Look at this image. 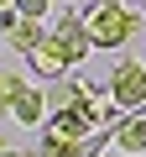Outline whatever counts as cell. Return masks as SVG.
<instances>
[{
  "mask_svg": "<svg viewBox=\"0 0 146 157\" xmlns=\"http://www.w3.org/2000/svg\"><path fill=\"white\" fill-rule=\"evenodd\" d=\"M136 11H125V6H94L84 11V32H89V42L94 47H120V42H130V32H136Z\"/></svg>",
  "mask_w": 146,
  "mask_h": 157,
  "instance_id": "1",
  "label": "cell"
},
{
  "mask_svg": "<svg viewBox=\"0 0 146 157\" xmlns=\"http://www.w3.org/2000/svg\"><path fill=\"white\" fill-rule=\"evenodd\" d=\"M110 94H115L120 115H141V110H146V68H141V63H115Z\"/></svg>",
  "mask_w": 146,
  "mask_h": 157,
  "instance_id": "2",
  "label": "cell"
},
{
  "mask_svg": "<svg viewBox=\"0 0 146 157\" xmlns=\"http://www.w3.org/2000/svg\"><path fill=\"white\" fill-rule=\"evenodd\" d=\"M42 141H47V147L94 141V121H89L84 110H57V115H47V126H42Z\"/></svg>",
  "mask_w": 146,
  "mask_h": 157,
  "instance_id": "3",
  "label": "cell"
},
{
  "mask_svg": "<svg viewBox=\"0 0 146 157\" xmlns=\"http://www.w3.org/2000/svg\"><path fill=\"white\" fill-rule=\"evenodd\" d=\"M47 37L68 52V63H84V58L94 52V42H89V32H84V11H63V16H57V26H52Z\"/></svg>",
  "mask_w": 146,
  "mask_h": 157,
  "instance_id": "4",
  "label": "cell"
},
{
  "mask_svg": "<svg viewBox=\"0 0 146 157\" xmlns=\"http://www.w3.org/2000/svg\"><path fill=\"white\" fill-rule=\"evenodd\" d=\"M26 63H31V68H37L42 78H52V84H57V78H63V73L73 68V63H68V52H63V47H57L52 37H47V42H37V47L26 52Z\"/></svg>",
  "mask_w": 146,
  "mask_h": 157,
  "instance_id": "5",
  "label": "cell"
},
{
  "mask_svg": "<svg viewBox=\"0 0 146 157\" xmlns=\"http://www.w3.org/2000/svg\"><path fill=\"white\" fill-rule=\"evenodd\" d=\"M0 26H5V37H11L16 52H31L37 42H47L42 37V21H31V16H11V21H0Z\"/></svg>",
  "mask_w": 146,
  "mask_h": 157,
  "instance_id": "6",
  "label": "cell"
},
{
  "mask_svg": "<svg viewBox=\"0 0 146 157\" xmlns=\"http://www.w3.org/2000/svg\"><path fill=\"white\" fill-rule=\"evenodd\" d=\"M47 115H52V105H47V94H37V89H26V94L16 100V110H11L16 126H47Z\"/></svg>",
  "mask_w": 146,
  "mask_h": 157,
  "instance_id": "7",
  "label": "cell"
},
{
  "mask_svg": "<svg viewBox=\"0 0 146 157\" xmlns=\"http://www.w3.org/2000/svg\"><path fill=\"white\" fill-rule=\"evenodd\" d=\"M115 147L130 152V157H141V152H146V115H120V126H115Z\"/></svg>",
  "mask_w": 146,
  "mask_h": 157,
  "instance_id": "8",
  "label": "cell"
},
{
  "mask_svg": "<svg viewBox=\"0 0 146 157\" xmlns=\"http://www.w3.org/2000/svg\"><path fill=\"white\" fill-rule=\"evenodd\" d=\"M26 94V84H21V73H5V68H0V110H16V100Z\"/></svg>",
  "mask_w": 146,
  "mask_h": 157,
  "instance_id": "9",
  "label": "cell"
},
{
  "mask_svg": "<svg viewBox=\"0 0 146 157\" xmlns=\"http://www.w3.org/2000/svg\"><path fill=\"white\" fill-rule=\"evenodd\" d=\"M47 6H52V0H21V16H31V21H42V16H47Z\"/></svg>",
  "mask_w": 146,
  "mask_h": 157,
  "instance_id": "10",
  "label": "cell"
},
{
  "mask_svg": "<svg viewBox=\"0 0 146 157\" xmlns=\"http://www.w3.org/2000/svg\"><path fill=\"white\" fill-rule=\"evenodd\" d=\"M11 16H21V0H0V21H11Z\"/></svg>",
  "mask_w": 146,
  "mask_h": 157,
  "instance_id": "11",
  "label": "cell"
},
{
  "mask_svg": "<svg viewBox=\"0 0 146 157\" xmlns=\"http://www.w3.org/2000/svg\"><path fill=\"white\" fill-rule=\"evenodd\" d=\"M0 157H47V152H21V147H5Z\"/></svg>",
  "mask_w": 146,
  "mask_h": 157,
  "instance_id": "12",
  "label": "cell"
},
{
  "mask_svg": "<svg viewBox=\"0 0 146 157\" xmlns=\"http://www.w3.org/2000/svg\"><path fill=\"white\" fill-rule=\"evenodd\" d=\"M99 6H125V0H99Z\"/></svg>",
  "mask_w": 146,
  "mask_h": 157,
  "instance_id": "13",
  "label": "cell"
},
{
  "mask_svg": "<svg viewBox=\"0 0 146 157\" xmlns=\"http://www.w3.org/2000/svg\"><path fill=\"white\" fill-rule=\"evenodd\" d=\"M141 6H146V0H141Z\"/></svg>",
  "mask_w": 146,
  "mask_h": 157,
  "instance_id": "14",
  "label": "cell"
}]
</instances>
